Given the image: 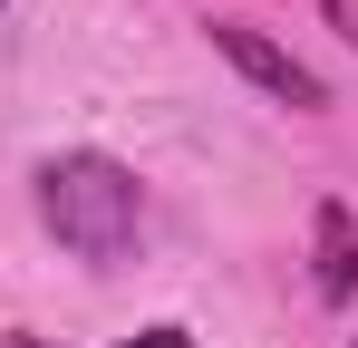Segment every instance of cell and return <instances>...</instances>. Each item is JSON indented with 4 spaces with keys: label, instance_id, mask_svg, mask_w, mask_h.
<instances>
[{
    "label": "cell",
    "instance_id": "6da1fadb",
    "mask_svg": "<svg viewBox=\"0 0 358 348\" xmlns=\"http://www.w3.org/2000/svg\"><path fill=\"white\" fill-rule=\"evenodd\" d=\"M39 223L59 232L78 261L107 271L145 232V194H136V174L117 155H59V165H39Z\"/></svg>",
    "mask_w": 358,
    "mask_h": 348
},
{
    "label": "cell",
    "instance_id": "7a4b0ae2",
    "mask_svg": "<svg viewBox=\"0 0 358 348\" xmlns=\"http://www.w3.org/2000/svg\"><path fill=\"white\" fill-rule=\"evenodd\" d=\"M213 49L233 58V68L252 78V87H262V97H281V107H300V116H320V107H329L320 68H310V58H291L281 39H262L252 20H213Z\"/></svg>",
    "mask_w": 358,
    "mask_h": 348
},
{
    "label": "cell",
    "instance_id": "3957f363",
    "mask_svg": "<svg viewBox=\"0 0 358 348\" xmlns=\"http://www.w3.org/2000/svg\"><path fill=\"white\" fill-rule=\"evenodd\" d=\"M310 242H320V300H358V223H349V203H320Z\"/></svg>",
    "mask_w": 358,
    "mask_h": 348
},
{
    "label": "cell",
    "instance_id": "277c9868",
    "mask_svg": "<svg viewBox=\"0 0 358 348\" xmlns=\"http://www.w3.org/2000/svg\"><path fill=\"white\" fill-rule=\"evenodd\" d=\"M117 348H203V339H184V329H136V339H117Z\"/></svg>",
    "mask_w": 358,
    "mask_h": 348
},
{
    "label": "cell",
    "instance_id": "5b68a950",
    "mask_svg": "<svg viewBox=\"0 0 358 348\" xmlns=\"http://www.w3.org/2000/svg\"><path fill=\"white\" fill-rule=\"evenodd\" d=\"M329 29H339V39L358 49V0H329Z\"/></svg>",
    "mask_w": 358,
    "mask_h": 348
}]
</instances>
